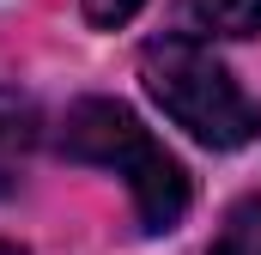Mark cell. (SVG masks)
Returning <instances> with one entry per match:
<instances>
[{"label":"cell","mask_w":261,"mask_h":255,"mask_svg":"<svg viewBox=\"0 0 261 255\" xmlns=\"http://www.w3.org/2000/svg\"><path fill=\"white\" fill-rule=\"evenodd\" d=\"M189 37H255L261 31V0H176Z\"/></svg>","instance_id":"4"},{"label":"cell","mask_w":261,"mask_h":255,"mask_svg":"<svg viewBox=\"0 0 261 255\" xmlns=\"http://www.w3.org/2000/svg\"><path fill=\"white\" fill-rule=\"evenodd\" d=\"M55 146L73 164H97V170H116L128 183L140 231L158 237V231H176L182 225V213L195 200L189 170L152 140V128L140 122L128 104H116V97H79V104H67Z\"/></svg>","instance_id":"1"},{"label":"cell","mask_w":261,"mask_h":255,"mask_svg":"<svg viewBox=\"0 0 261 255\" xmlns=\"http://www.w3.org/2000/svg\"><path fill=\"white\" fill-rule=\"evenodd\" d=\"M0 255H24V249H18V243H6V237H0Z\"/></svg>","instance_id":"7"},{"label":"cell","mask_w":261,"mask_h":255,"mask_svg":"<svg viewBox=\"0 0 261 255\" xmlns=\"http://www.w3.org/2000/svg\"><path fill=\"white\" fill-rule=\"evenodd\" d=\"M140 85H146V97L189 140L213 146V152H237V146L261 140V104L231 79V67L219 61L206 43H195L189 31L152 37L140 49Z\"/></svg>","instance_id":"2"},{"label":"cell","mask_w":261,"mask_h":255,"mask_svg":"<svg viewBox=\"0 0 261 255\" xmlns=\"http://www.w3.org/2000/svg\"><path fill=\"white\" fill-rule=\"evenodd\" d=\"M79 6H85V18H91L97 31H122L146 0H79Z\"/></svg>","instance_id":"6"},{"label":"cell","mask_w":261,"mask_h":255,"mask_svg":"<svg viewBox=\"0 0 261 255\" xmlns=\"http://www.w3.org/2000/svg\"><path fill=\"white\" fill-rule=\"evenodd\" d=\"M206 255H261V194H243L225 213V225H219Z\"/></svg>","instance_id":"5"},{"label":"cell","mask_w":261,"mask_h":255,"mask_svg":"<svg viewBox=\"0 0 261 255\" xmlns=\"http://www.w3.org/2000/svg\"><path fill=\"white\" fill-rule=\"evenodd\" d=\"M31 146H37V110H31L18 91H6V85H0V200L18 189Z\"/></svg>","instance_id":"3"}]
</instances>
